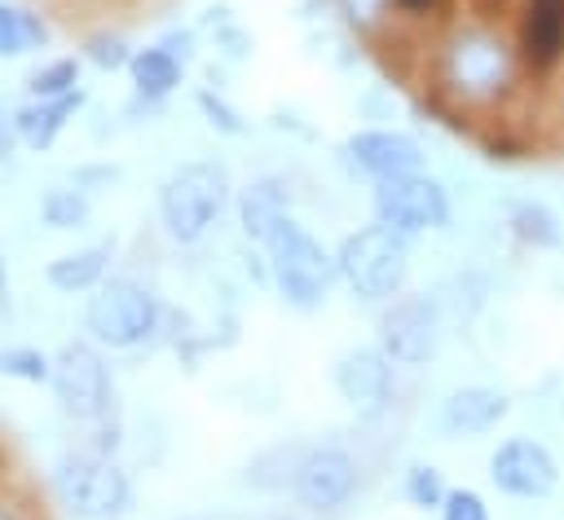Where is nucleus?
<instances>
[{
  "mask_svg": "<svg viewBox=\"0 0 564 520\" xmlns=\"http://www.w3.org/2000/svg\"><path fill=\"white\" fill-rule=\"evenodd\" d=\"M445 313L427 291H401L379 313V348L397 366H427L441 348Z\"/></svg>",
  "mask_w": 564,
  "mask_h": 520,
  "instance_id": "6",
  "label": "nucleus"
},
{
  "mask_svg": "<svg viewBox=\"0 0 564 520\" xmlns=\"http://www.w3.org/2000/svg\"><path fill=\"white\" fill-rule=\"evenodd\" d=\"M502 229L511 234V242H520L529 251H555V247H564V220L542 198H516V203H507Z\"/></svg>",
  "mask_w": 564,
  "mask_h": 520,
  "instance_id": "17",
  "label": "nucleus"
},
{
  "mask_svg": "<svg viewBox=\"0 0 564 520\" xmlns=\"http://www.w3.org/2000/svg\"><path fill=\"white\" fill-rule=\"evenodd\" d=\"M84 97L79 93H70V97H57V101H35V106H26V110H18V137L31 145V150H44L53 137H57V128H62V119L79 106Z\"/></svg>",
  "mask_w": 564,
  "mask_h": 520,
  "instance_id": "20",
  "label": "nucleus"
},
{
  "mask_svg": "<svg viewBox=\"0 0 564 520\" xmlns=\"http://www.w3.org/2000/svg\"><path fill=\"white\" fill-rule=\"evenodd\" d=\"M44 220H48L53 229L79 225V220H84V198H75L70 189H53V194L44 198Z\"/></svg>",
  "mask_w": 564,
  "mask_h": 520,
  "instance_id": "25",
  "label": "nucleus"
},
{
  "mask_svg": "<svg viewBox=\"0 0 564 520\" xmlns=\"http://www.w3.org/2000/svg\"><path fill=\"white\" fill-rule=\"evenodd\" d=\"M449 212H454L449 189L427 172H410V176H392V181L375 185V225H383L401 238L445 229Z\"/></svg>",
  "mask_w": 564,
  "mask_h": 520,
  "instance_id": "5",
  "label": "nucleus"
},
{
  "mask_svg": "<svg viewBox=\"0 0 564 520\" xmlns=\"http://www.w3.org/2000/svg\"><path fill=\"white\" fill-rule=\"evenodd\" d=\"M0 375H18V379H48V361L35 348H4L0 353Z\"/></svg>",
  "mask_w": 564,
  "mask_h": 520,
  "instance_id": "26",
  "label": "nucleus"
},
{
  "mask_svg": "<svg viewBox=\"0 0 564 520\" xmlns=\"http://www.w3.org/2000/svg\"><path fill=\"white\" fill-rule=\"evenodd\" d=\"M511 414V397L494 383H463L454 388L441 410H436V427L454 441V436H485L494 432L502 419Z\"/></svg>",
  "mask_w": 564,
  "mask_h": 520,
  "instance_id": "15",
  "label": "nucleus"
},
{
  "mask_svg": "<svg viewBox=\"0 0 564 520\" xmlns=\"http://www.w3.org/2000/svg\"><path fill=\"white\" fill-rule=\"evenodd\" d=\"M560 414H564V397H560Z\"/></svg>",
  "mask_w": 564,
  "mask_h": 520,
  "instance_id": "35",
  "label": "nucleus"
},
{
  "mask_svg": "<svg viewBox=\"0 0 564 520\" xmlns=\"http://www.w3.org/2000/svg\"><path fill=\"white\" fill-rule=\"evenodd\" d=\"M344 154L348 163L370 176L375 185L379 181H392V176H410V172H423V145L410 137V132H397V128H361L344 141Z\"/></svg>",
  "mask_w": 564,
  "mask_h": 520,
  "instance_id": "11",
  "label": "nucleus"
},
{
  "mask_svg": "<svg viewBox=\"0 0 564 520\" xmlns=\"http://www.w3.org/2000/svg\"><path fill=\"white\" fill-rule=\"evenodd\" d=\"M555 84H560V119H564V71H560V79H555Z\"/></svg>",
  "mask_w": 564,
  "mask_h": 520,
  "instance_id": "33",
  "label": "nucleus"
},
{
  "mask_svg": "<svg viewBox=\"0 0 564 520\" xmlns=\"http://www.w3.org/2000/svg\"><path fill=\"white\" fill-rule=\"evenodd\" d=\"M0 520H4V516H0Z\"/></svg>",
  "mask_w": 564,
  "mask_h": 520,
  "instance_id": "36",
  "label": "nucleus"
},
{
  "mask_svg": "<svg viewBox=\"0 0 564 520\" xmlns=\"http://www.w3.org/2000/svg\"><path fill=\"white\" fill-rule=\"evenodd\" d=\"M445 494H449V485H445V476H441L432 463H410V472H405V498H410L414 507L441 511Z\"/></svg>",
  "mask_w": 564,
  "mask_h": 520,
  "instance_id": "23",
  "label": "nucleus"
},
{
  "mask_svg": "<svg viewBox=\"0 0 564 520\" xmlns=\"http://www.w3.org/2000/svg\"><path fill=\"white\" fill-rule=\"evenodd\" d=\"M401 13H410V18H427V13H436L441 9V0H392Z\"/></svg>",
  "mask_w": 564,
  "mask_h": 520,
  "instance_id": "32",
  "label": "nucleus"
},
{
  "mask_svg": "<svg viewBox=\"0 0 564 520\" xmlns=\"http://www.w3.org/2000/svg\"><path fill=\"white\" fill-rule=\"evenodd\" d=\"M181 62H185V57H176L167 44H159V48H141V53L128 62L137 93L150 97V101H154V97H167V93L181 84Z\"/></svg>",
  "mask_w": 564,
  "mask_h": 520,
  "instance_id": "19",
  "label": "nucleus"
},
{
  "mask_svg": "<svg viewBox=\"0 0 564 520\" xmlns=\"http://www.w3.org/2000/svg\"><path fill=\"white\" fill-rule=\"evenodd\" d=\"M516 53L533 84H551L564 71V4L551 0H520V13L511 18Z\"/></svg>",
  "mask_w": 564,
  "mask_h": 520,
  "instance_id": "8",
  "label": "nucleus"
},
{
  "mask_svg": "<svg viewBox=\"0 0 564 520\" xmlns=\"http://www.w3.org/2000/svg\"><path fill=\"white\" fill-rule=\"evenodd\" d=\"M392 0H344V9H348V18L352 22H366V18H379L383 9H388Z\"/></svg>",
  "mask_w": 564,
  "mask_h": 520,
  "instance_id": "30",
  "label": "nucleus"
},
{
  "mask_svg": "<svg viewBox=\"0 0 564 520\" xmlns=\"http://www.w3.org/2000/svg\"><path fill=\"white\" fill-rule=\"evenodd\" d=\"M88 57L97 62V66H123L128 62V53H123V40L119 35H97V40H88Z\"/></svg>",
  "mask_w": 564,
  "mask_h": 520,
  "instance_id": "28",
  "label": "nucleus"
},
{
  "mask_svg": "<svg viewBox=\"0 0 564 520\" xmlns=\"http://www.w3.org/2000/svg\"><path fill=\"white\" fill-rule=\"evenodd\" d=\"M489 485L511 502H546L560 489V458L542 436H502L489 454Z\"/></svg>",
  "mask_w": 564,
  "mask_h": 520,
  "instance_id": "7",
  "label": "nucleus"
},
{
  "mask_svg": "<svg viewBox=\"0 0 564 520\" xmlns=\"http://www.w3.org/2000/svg\"><path fill=\"white\" fill-rule=\"evenodd\" d=\"M0 291H4V264H0Z\"/></svg>",
  "mask_w": 564,
  "mask_h": 520,
  "instance_id": "34",
  "label": "nucleus"
},
{
  "mask_svg": "<svg viewBox=\"0 0 564 520\" xmlns=\"http://www.w3.org/2000/svg\"><path fill=\"white\" fill-rule=\"evenodd\" d=\"M106 269V247H88V251H75V256H62L48 264V282L62 286V291H84L101 278Z\"/></svg>",
  "mask_w": 564,
  "mask_h": 520,
  "instance_id": "21",
  "label": "nucleus"
},
{
  "mask_svg": "<svg viewBox=\"0 0 564 520\" xmlns=\"http://www.w3.org/2000/svg\"><path fill=\"white\" fill-rule=\"evenodd\" d=\"M410 238L383 229V225H366L357 234H348L339 242V278L352 286L357 300H370V304H388L401 295L405 286V273H410Z\"/></svg>",
  "mask_w": 564,
  "mask_h": 520,
  "instance_id": "2",
  "label": "nucleus"
},
{
  "mask_svg": "<svg viewBox=\"0 0 564 520\" xmlns=\"http://www.w3.org/2000/svg\"><path fill=\"white\" fill-rule=\"evenodd\" d=\"M308 449H313L308 441H278V445H269V449H260V454L251 458L247 480H251L256 489H269V494L295 489V476H300Z\"/></svg>",
  "mask_w": 564,
  "mask_h": 520,
  "instance_id": "18",
  "label": "nucleus"
},
{
  "mask_svg": "<svg viewBox=\"0 0 564 520\" xmlns=\"http://www.w3.org/2000/svg\"><path fill=\"white\" fill-rule=\"evenodd\" d=\"M53 388H57V401L66 414L75 419H101L106 405H110V379H106V366L93 348L84 344H66L57 366H53Z\"/></svg>",
  "mask_w": 564,
  "mask_h": 520,
  "instance_id": "10",
  "label": "nucleus"
},
{
  "mask_svg": "<svg viewBox=\"0 0 564 520\" xmlns=\"http://www.w3.org/2000/svg\"><path fill=\"white\" fill-rule=\"evenodd\" d=\"M13 141H18V115H9V110L0 106V159L13 150Z\"/></svg>",
  "mask_w": 564,
  "mask_h": 520,
  "instance_id": "31",
  "label": "nucleus"
},
{
  "mask_svg": "<svg viewBox=\"0 0 564 520\" xmlns=\"http://www.w3.org/2000/svg\"><path fill=\"white\" fill-rule=\"evenodd\" d=\"M238 220L251 242H269L282 220H291V189L282 176H260L238 194Z\"/></svg>",
  "mask_w": 564,
  "mask_h": 520,
  "instance_id": "16",
  "label": "nucleus"
},
{
  "mask_svg": "<svg viewBox=\"0 0 564 520\" xmlns=\"http://www.w3.org/2000/svg\"><path fill=\"white\" fill-rule=\"evenodd\" d=\"M198 106L212 115V123L220 128V132H242V123H238V115L220 101V97H212V93H198Z\"/></svg>",
  "mask_w": 564,
  "mask_h": 520,
  "instance_id": "29",
  "label": "nucleus"
},
{
  "mask_svg": "<svg viewBox=\"0 0 564 520\" xmlns=\"http://www.w3.org/2000/svg\"><path fill=\"white\" fill-rule=\"evenodd\" d=\"M75 62L70 57H62V62H53V66H44V71H35L31 75V97H40V101H57V97H70L75 93Z\"/></svg>",
  "mask_w": 564,
  "mask_h": 520,
  "instance_id": "24",
  "label": "nucleus"
},
{
  "mask_svg": "<svg viewBox=\"0 0 564 520\" xmlns=\"http://www.w3.org/2000/svg\"><path fill=\"white\" fill-rule=\"evenodd\" d=\"M225 198H229V181L216 163H185L167 176L159 194V212L176 242H198L207 225L220 216Z\"/></svg>",
  "mask_w": 564,
  "mask_h": 520,
  "instance_id": "4",
  "label": "nucleus"
},
{
  "mask_svg": "<svg viewBox=\"0 0 564 520\" xmlns=\"http://www.w3.org/2000/svg\"><path fill=\"white\" fill-rule=\"evenodd\" d=\"M441 93L463 110H502L529 79L520 53H516V40H511V26H489V22H471V26H458L449 35V44L441 48V75H436Z\"/></svg>",
  "mask_w": 564,
  "mask_h": 520,
  "instance_id": "1",
  "label": "nucleus"
},
{
  "mask_svg": "<svg viewBox=\"0 0 564 520\" xmlns=\"http://www.w3.org/2000/svg\"><path fill=\"white\" fill-rule=\"evenodd\" d=\"M441 520H489V507L476 489H449L441 502Z\"/></svg>",
  "mask_w": 564,
  "mask_h": 520,
  "instance_id": "27",
  "label": "nucleus"
},
{
  "mask_svg": "<svg viewBox=\"0 0 564 520\" xmlns=\"http://www.w3.org/2000/svg\"><path fill=\"white\" fill-rule=\"evenodd\" d=\"M88 326L106 344L128 348V344H137L154 331V300L132 282H110V286H101V295H93Z\"/></svg>",
  "mask_w": 564,
  "mask_h": 520,
  "instance_id": "12",
  "label": "nucleus"
},
{
  "mask_svg": "<svg viewBox=\"0 0 564 520\" xmlns=\"http://www.w3.org/2000/svg\"><path fill=\"white\" fill-rule=\"evenodd\" d=\"M57 489H62V502H66L75 516H88V520L119 516L123 502H128V480H123V472L110 467L106 458H93V454L66 458L62 472H57Z\"/></svg>",
  "mask_w": 564,
  "mask_h": 520,
  "instance_id": "9",
  "label": "nucleus"
},
{
  "mask_svg": "<svg viewBox=\"0 0 564 520\" xmlns=\"http://www.w3.org/2000/svg\"><path fill=\"white\" fill-rule=\"evenodd\" d=\"M264 251H269V273H273L278 291H282V300L291 308L308 313V308H317L326 300L339 264L326 256V247L300 220H282L273 229V238L264 242Z\"/></svg>",
  "mask_w": 564,
  "mask_h": 520,
  "instance_id": "3",
  "label": "nucleus"
},
{
  "mask_svg": "<svg viewBox=\"0 0 564 520\" xmlns=\"http://www.w3.org/2000/svg\"><path fill=\"white\" fill-rule=\"evenodd\" d=\"M40 44H44V26H40V18L0 4V57L26 53V48H40Z\"/></svg>",
  "mask_w": 564,
  "mask_h": 520,
  "instance_id": "22",
  "label": "nucleus"
},
{
  "mask_svg": "<svg viewBox=\"0 0 564 520\" xmlns=\"http://www.w3.org/2000/svg\"><path fill=\"white\" fill-rule=\"evenodd\" d=\"M352 489H357V458L339 445H313L291 494L308 511H335L352 498Z\"/></svg>",
  "mask_w": 564,
  "mask_h": 520,
  "instance_id": "14",
  "label": "nucleus"
},
{
  "mask_svg": "<svg viewBox=\"0 0 564 520\" xmlns=\"http://www.w3.org/2000/svg\"><path fill=\"white\" fill-rule=\"evenodd\" d=\"M392 366L383 348H348L335 361V388L361 419H379L392 405Z\"/></svg>",
  "mask_w": 564,
  "mask_h": 520,
  "instance_id": "13",
  "label": "nucleus"
}]
</instances>
